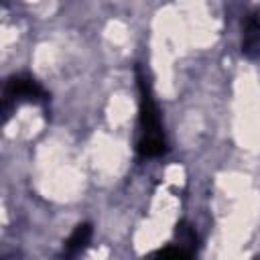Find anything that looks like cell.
<instances>
[{"label":"cell","mask_w":260,"mask_h":260,"mask_svg":"<svg viewBox=\"0 0 260 260\" xmlns=\"http://www.w3.org/2000/svg\"><path fill=\"white\" fill-rule=\"evenodd\" d=\"M89 236H91V230H89V225H79V228L73 232V236L69 238V242H67V252L71 254V252H75V250L83 248V246L87 244Z\"/></svg>","instance_id":"obj_1"}]
</instances>
